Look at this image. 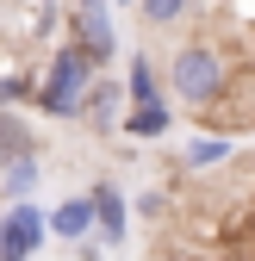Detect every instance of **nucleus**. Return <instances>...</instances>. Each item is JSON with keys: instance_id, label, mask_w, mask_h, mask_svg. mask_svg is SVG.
Instances as JSON below:
<instances>
[{"instance_id": "obj_1", "label": "nucleus", "mask_w": 255, "mask_h": 261, "mask_svg": "<svg viewBox=\"0 0 255 261\" xmlns=\"http://www.w3.org/2000/svg\"><path fill=\"white\" fill-rule=\"evenodd\" d=\"M87 87H93V62H87L75 44H62V50L50 56V75H44V87H38V106H44L50 118H75Z\"/></svg>"}, {"instance_id": "obj_2", "label": "nucleus", "mask_w": 255, "mask_h": 261, "mask_svg": "<svg viewBox=\"0 0 255 261\" xmlns=\"http://www.w3.org/2000/svg\"><path fill=\"white\" fill-rule=\"evenodd\" d=\"M168 81H174V93H181L187 106H212L218 93H224V56H218L212 44H187L174 56Z\"/></svg>"}, {"instance_id": "obj_3", "label": "nucleus", "mask_w": 255, "mask_h": 261, "mask_svg": "<svg viewBox=\"0 0 255 261\" xmlns=\"http://www.w3.org/2000/svg\"><path fill=\"white\" fill-rule=\"evenodd\" d=\"M69 25H75V38H69V44H75V50L93 62V69H100V62L118 50V38H112V19H106L100 7H75V19H69Z\"/></svg>"}, {"instance_id": "obj_4", "label": "nucleus", "mask_w": 255, "mask_h": 261, "mask_svg": "<svg viewBox=\"0 0 255 261\" xmlns=\"http://www.w3.org/2000/svg\"><path fill=\"white\" fill-rule=\"evenodd\" d=\"M38 243H44V218L31 205H13L7 224H0V261H31Z\"/></svg>"}, {"instance_id": "obj_5", "label": "nucleus", "mask_w": 255, "mask_h": 261, "mask_svg": "<svg viewBox=\"0 0 255 261\" xmlns=\"http://www.w3.org/2000/svg\"><path fill=\"white\" fill-rule=\"evenodd\" d=\"M87 205H93V224L106 230V243H118V237H124V193H118L112 180H100V187L87 193Z\"/></svg>"}, {"instance_id": "obj_6", "label": "nucleus", "mask_w": 255, "mask_h": 261, "mask_svg": "<svg viewBox=\"0 0 255 261\" xmlns=\"http://www.w3.org/2000/svg\"><path fill=\"white\" fill-rule=\"evenodd\" d=\"M81 112H87V124H100V130H106L112 112H118V87H112V81H93V87L81 93ZM81 112H75V118H81Z\"/></svg>"}, {"instance_id": "obj_7", "label": "nucleus", "mask_w": 255, "mask_h": 261, "mask_svg": "<svg viewBox=\"0 0 255 261\" xmlns=\"http://www.w3.org/2000/svg\"><path fill=\"white\" fill-rule=\"evenodd\" d=\"M50 230H56V237H87V230H93V205H87V199H62L56 218H50Z\"/></svg>"}, {"instance_id": "obj_8", "label": "nucleus", "mask_w": 255, "mask_h": 261, "mask_svg": "<svg viewBox=\"0 0 255 261\" xmlns=\"http://www.w3.org/2000/svg\"><path fill=\"white\" fill-rule=\"evenodd\" d=\"M25 155H31V130L0 112V168H13V162H25Z\"/></svg>"}, {"instance_id": "obj_9", "label": "nucleus", "mask_w": 255, "mask_h": 261, "mask_svg": "<svg viewBox=\"0 0 255 261\" xmlns=\"http://www.w3.org/2000/svg\"><path fill=\"white\" fill-rule=\"evenodd\" d=\"M224 155H231V137H193L187 143V162H193V168H218Z\"/></svg>"}, {"instance_id": "obj_10", "label": "nucleus", "mask_w": 255, "mask_h": 261, "mask_svg": "<svg viewBox=\"0 0 255 261\" xmlns=\"http://www.w3.org/2000/svg\"><path fill=\"white\" fill-rule=\"evenodd\" d=\"M168 130V106H137L131 112V137H162Z\"/></svg>"}, {"instance_id": "obj_11", "label": "nucleus", "mask_w": 255, "mask_h": 261, "mask_svg": "<svg viewBox=\"0 0 255 261\" xmlns=\"http://www.w3.org/2000/svg\"><path fill=\"white\" fill-rule=\"evenodd\" d=\"M187 7H193V0H137V13H143L149 25H174Z\"/></svg>"}, {"instance_id": "obj_12", "label": "nucleus", "mask_w": 255, "mask_h": 261, "mask_svg": "<svg viewBox=\"0 0 255 261\" xmlns=\"http://www.w3.org/2000/svg\"><path fill=\"white\" fill-rule=\"evenodd\" d=\"M31 180H38V155H25V162H13V168H0V187H7V193H31Z\"/></svg>"}, {"instance_id": "obj_13", "label": "nucleus", "mask_w": 255, "mask_h": 261, "mask_svg": "<svg viewBox=\"0 0 255 261\" xmlns=\"http://www.w3.org/2000/svg\"><path fill=\"white\" fill-rule=\"evenodd\" d=\"M131 93H137V106H156V75H149V62H143V56L131 62Z\"/></svg>"}, {"instance_id": "obj_14", "label": "nucleus", "mask_w": 255, "mask_h": 261, "mask_svg": "<svg viewBox=\"0 0 255 261\" xmlns=\"http://www.w3.org/2000/svg\"><path fill=\"white\" fill-rule=\"evenodd\" d=\"M7 100H25V81L19 75H0V106H7Z\"/></svg>"}, {"instance_id": "obj_15", "label": "nucleus", "mask_w": 255, "mask_h": 261, "mask_svg": "<svg viewBox=\"0 0 255 261\" xmlns=\"http://www.w3.org/2000/svg\"><path fill=\"white\" fill-rule=\"evenodd\" d=\"M162 261H193V255H162Z\"/></svg>"}, {"instance_id": "obj_16", "label": "nucleus", "mask_w": 255, "mask_h": 261, "mask_svg": "<svg viewBox=\"0 0 255 261\" xmlns=\"http://www.w3.org/2000/svg\"><path fill=\"white\" fill-rule=\"evenodd\" d=\"M75 7H100V0H75Z\"/></svg>"}]
</instances>
